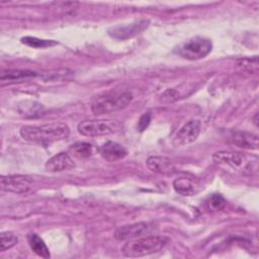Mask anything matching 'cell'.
<instances>
[{"instance_id": "cell-5", "label": "cell", "mask_w": 259, "mask_h": 259, "mask_svg": "<svg viewBox=\"0 0 259 259\" xmlns=\"http://www.w3.org/2000/svg\"><path fill=\"white\" fill-rule=\"evenodd\" d=\"M119 127V122L113 119H91L81 121L77 130L84 137H101L111 135Z\"/></svg>"}, {"instance_id": "cell-17", "label": "cell", "mask_w": 259, "mask_h": 259, "mask_svg": "<svg viewBox=\"0 0 259 259\" xmlns=\"http://www.w3.org/2000/svg\"><path fill=\"white\" fill-rule=\"evenodd\" d=\"M28 244L30 249L39 257L42 258H50V250L47 247L44 240L38 237L36 234H29L28 235Z\"/></svg>"}, {"instance_id": "cell-10", "label": "cell", "mask_w": 259, "mask_h": 259, "mask_svg": "<svg viewBox=\"0 0 259 259\" xmlns=\"http://www.w3.org/2000/svg\"><path fill=\"white\" fill-rule=\"evenodd\" d=\"M76 164L74 160L71 158V156L68 153L61 152L52 158H50L45 167L46 170L49 172H62V171H68L73 168H75Z\"/></svg>"}, {"instance_id": "cell-21", "label": "cell", "mask_w": 259, "mask_h": 259, "mask_svg": "<svg viewBox=\"0 0 259 259\" xmlns=\"http://www.w3.org/2000/svg\"><path fill=\"white\" fill-rule=\"evenodd\" d=\"M17 237L11 233V232H2L1 233V247L0 250L1 252L6 251L8 249H11L13 246L17 244Z\"/></svg>"}, {"instance_id": "cell-22", "label": "cell", "mask_w": 259, "mask_h": 259, "mask_svg": "<svg viewBox=\"0 0 259 259\" xmlns=\"http://www.w3.org/2000/svg\"><path fill=\"white\" fill-rule=\"evenodd\" d=\"M238 66L242 67L244 70H247L249 72H256L258 70L257 57L255 56L253 59H251V58L241 59L238 62Z\"/></svg>"}, {"instance_id": "cell-19", "label": "cell", "mask_w": 259, "mask_h": 259, "mask_svg": "<svg viewBox=\"0 0 259 259\" xmlns=\"http://www.w3.org/2000/svg\"><path fill=\"white\" fill-rule=\"evenodd\" d=\"M21 42L31 47V48H36V49H42V48H48V47H53L57 45L56 41L51 40V39H40L34 36H24L21 38Z\"/></svg>"}, {"instance_id": "cell-13", "label": "cell", "mask_w": 259, "mask_h": 259, "mask_svg": "<svg viewBox=\"0 0 259 259\" xmlns=\"http://www.w3.org/2000/svg\"><path fill=\"white\" fill-rule=\"evenodd\" d=\"M146 163L148 168L155 173L169 174L174 171V165L171 160L163 156H151Z\"/></svg>"}, {"instance_id": "cell-2", "label": "cell", "mask_w": 259, "mask_h": 259, "mask_svg": "<svg viewBox=\"0 0 259 259\" xmlns=\"http://www.w3.org/2000/svg\"><path fill=\"white\" fill-rule=\"evenodd\" d=\"M168 242L169 239L164 236L139 237L124 243L120 251L125 257L138 258L159 252Z\"/></svg>"}, {"instance_id": "cell-15", "label": "cell", "mask_w": 259, "mask_h": 259, "mask_svg": "<svg viewBox=\"0 0 259 259\" xmlns=\"http://www.w3.org/2000/svg\"><path fill=\"white\" fill-rule=\"evenodd\" d=\"M233 143L242 148V149H246V150H256L258 148V138L255 135L249 134V133H235L233 135Z\"/></svg>"}, {"instance_id": "cell-9", "label": "cell", "mask_w": 259, "mask_h": 259, "mask_svg": "<svg viewBox=\"0 0 259 259\" xmlns=\"http://www.w3.org/2000/svg\"><path fill=\"white\" fill-rule=\"evenodd\" d=\"M212 160L224 166H228L234 169L243 167L246 164V157L239 152L233 151H220L212 154Z\"/></svg>"}, {"instance_id": "cell-14", "label": "cell", "mask_w": 259, "mask_h": 259, "mask_svg": "<svg viewBox=\"0 0 259 259\" xmlns=\"http://www.w3.org/2000/svg\"><path fill=\"white\" fill-rule=\"evenodd\" d=\"M37 74L30 70H7L0 75V80L4 83H17L36 77Z\"/></svg>"}, {"instance_id": "cell-4", "label": "cell", "mask_w": 259, "mask_h": 259, "mask_svg": "<svg viewBox=\"0 0 259 259\" xmlns=\"http://www.w3.org/2000/svg\"><path fill=\"white\" fill-rule=\"evenodd\" d=\"M212 49L210 39L195 36L180 45L177 49V54L187 60H199L206 57Z\"/></svg>"}, {"instance_id": "cell-7", "label": "cell", "mask_w": 259, "mask_h": 259, "mask_svg": "<svg viewBox=\"0 0 259 259\" xmlns=\"http://www.w3.org/2000/svg\"><path fill=\"white\" fill-rule=\"evenodd\" d=\"M148 26H149L148 20H139L128 24L113 26L108 29V33L110 36L116 39H127L141 33Z\"/></svg>"}, {"instance_id": "cell-16", "label": "cell", "mask_w": 259, "mask_h": 259, "mask_svg": "<svg viewBox=\"0 0 259 259\" xmlns=\"http://www.w3.org/2000/svg\"><path fill=\"white\" fill-rule=\"evenodd\" d=\"M174 190L183 196H190L196 193V184L187 177H179L173 181Z\"/></svg>"}, {"instance_id": "cell-1", "label": "cell", "mask_w": 259, "mask_h": 259, "mask_svg": "<svg viewBox=\"0 0 259 259\" xmlns=\"http://www.w3.org/2000/svg\"><path fill=\"white\" fill-rule=\"evenodd\" d=\"M19 134L27 142L48 144L66 139L70 134V128L63 122H50L40 125H23Z\"/></svg>"}, {"instance_id": "cell-6", "label": "cell", "mask_w": 259, "mask_h": 259, "mask_svg": "<svg viewBox=\"0 0 259 259\" xmlns=\"http://www.w3.org/2000/svg\"><path fill=\"white\" fill-rule=\"evenodd\" d=\"M1 189L12 193H26L33 186V180L25 175L1 176Z\"/></svg>"}, {"instance_id": "cell-18", "label": "cell", "mask_w": 259, "mask_h": 259, "mask_svg": "<svg viewBox=\"0 0 259 259\" xmlns=\"http://www.w3.org/2000/svg\"><path fill=\"white\" fill-rule=\"evenodd\" d=\"M70 152L77 158H88L94 152V147L86 142H78L71 146Z\"/></svg>"}, {"instance_id": "cell-8", "label": "cell", "mask_w": 259, "mask_h": 259, "mask_svg": "<svg viewBox=\"0 0 259 259\" xmlns=\"http://www.w3.org/2000/svg\"><path fill=\"white\" fill-rule=\"evenodd\" d=\"M201 122L198 119H190L184 123L177 132L174 143L177 146H185L193 143L199 136Z\"/></svg>"}, {"instance_id": "cell-11", "label": "cell", "mask_w": 259, "mask_h": 259, "mask_svg": "<svg viewBox=\"0 0 259 259\" xmlns=\"http://www.w3.org/2000/svg\"><path fill=\"white\" fill-rule=\"evenodd\" d=\"M149 230V225L146 223H136L132 225H125L119 227L114 232V238L118 241L132 240L139 238L146 234Z\"/></svg>"}, {"instance_id": "cell-12", "label": "cell", "mask_w": 259, "mask_h": 259, "mask_svg": "<svg viewBox=\"0 0 259 259\" xmlns=\"http://www.w3.org/2000/svg\"><path fill=\"white\" fill-rule=\"evenodd\" d=\"M99 153L101 157L108 162H115L121 160L127 155V151L122 145L112 141L103 144L99 149Z\"/></svg>"}, {"instance_id": "cell-23", "label": "cell", "mask_w": 259, "mask_h": 259, "mask_svg": "<svg viewBox=\"0 0 259 259\" xmlns=\"http://www.w3.org/2000/svg\"><path fill=\"white\" fill-rule=\"evenodd\" d=\"M151 118H152V115H151L150 112L144 113V114L140 117V119H139V121H138V130H139L140 132L145 131V130L148 127V125L150 124Z\"/></svg>"}, {"instance_id": "cell-20", "label": "cell", "mask_w": 259, "mask_h": 259, "mask_svg": "<svg viewBox=\"0 0 259 259\" xmlns=\"http://www.w3.org/2000/svg\"><path fill=\"white\" fill-rule=\"evenodd\" d=\"M226 203L227 202H226L225 198L221 194H218V193H213L212 195H210L205 202L206 207L212 211L222 210L226 206Z\"/></svg>"}, {"instance_id": "cell-3", "label": "cell", "mask_w": 259, "mask_h": 259, "mask_svg": "<svg viewBox=\"0 0 259 259\" xmlns=\"http://www.w3.org/2000/svg\"><path fill=\"white\" fill-rule=\"evenodd\" d=\"M133 100V94L130 91L108 93L96 98L91 104V111L96 114L110 113L126 107Z\"/></svg>"}]
</instances>
